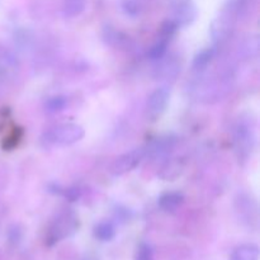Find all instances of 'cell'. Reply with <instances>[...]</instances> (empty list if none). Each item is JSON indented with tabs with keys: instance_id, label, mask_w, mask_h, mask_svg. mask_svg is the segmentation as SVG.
I'll list each match as a JSON object with an SVG mask.
<instances>
[{
	"instance_id": "6da1fadb",
	"label": "cell",
	"mask_w": 260,
	"mask_h": 260,
	"mask_svg": "<svg viewBox=\"0 0 260 260\" xmlns=\"http://www.w3.org/2000/svg\"><path fill=\"white\" fill-rule=\"evenodd\" d=\"M255 124L250 117L241 116L234 129V150L239 161H246L255 147Z\"/></svg>"
},
{
	"instance_id": "7a4b0ae2",
	"label": "cell",
	"mask_w": 260,
	"mask_h": 260,
	"mask_svg": "<svg viewBox=\"0 0 260 260\" xmlns=\"http://www.w3.org/2000/svg\"><path fill=\"white\" fill-rule=\"evenodd\" d=\"M79 218L73 211L65 210L58 213L50 225L47 233V244L53 245L66 238H70L78 231Z\"/></svg>"
},
{
	"instance_id": "3957f363",
	"label": "cell",
	"mask_w": 260,
	"mask_h": 260,
	"mask_svg": "<svg viewBox=\"0 0 260 260\" xmlns=\"http://www.w3.org/2000/svg\"><path fill=\"white\" fill-rule=\"evenodd\" d=\"M85 135L83 127L78 123H62L58 124L53 129L46 134L45 141L51 145H60V146H69L75 142L80 141Z\"/></svg>"
},
{
	"instance_id": "277c9868",
	"label": "cell",
	"mask_w": 260,
	"mask_h": 260,
	"mask_svg": "<svg viewBox=\"0 0 260 260\" xmlns=\"http://www.w3.org/2000/svg\"><path fill=\"white\" fill-rule=\"evenodd\" d=\"M146 157V150L145 147H139L132 151L126 152L117 157L111 165V173L113 175H123L126 173L132 172L135 168L141 164L142 160Z\"/></svg>"
},
{
	"instance_id": "5b68a950",
	"label": "cell",
	"mask_w": 260,
	"mask_h": 260,
	"mask_svg": "<svg viewBox=\"0 0 260 260\" xmlns=\"http://www.w3.org/2000/svg\"><path fill=\"white\" fill-rule=\"evenodd\" d=\"M198 12L196 5L189 0L178 2L170 8V18L172 22L177 24V27H187L190 25L197 18Z\"/></svg>"
},
{
	"instance_id": "8992f818",
	"label": "cell",
	"mask_w": 260,
	"mask_h": 260,
	"mask_svg": "<svg viewBox=\"0 0 260 260\" xmlns=\"http://www.w3.org/2000/svg\"><path fill=\"white\" fill-rule=\"evenodd\" d=\"M170 99V89L168 86H160V88L155 89L149 96L147 101V111H149V116L151 118H157L161 116L167 109L168 104H169Z\"/></svg>"
},
{
	"instance_id": "52a82bcc",
	"label": "cell",
	"mask_w": 260,
	"mask_h": 260,
	"mask_svg": "<svg viewBox=\"0 0 260 260\" xmlns=\"http://www.w3.org/2000/svg\"><path fill=\"white\" fill-rule=\"evenodd\" d=\"M235 208L239 217L246 222H255L258 220V203L248 193H239L235 198Z\"/></svg>"
},
{
	"instance_id": "ba28073f",
	"label": "cell",
	"mask_w": 260,
	"mask_h": 260,
	"mask_svg": "<svg viewBox=\"0 0 260 260\" xmlns=\"http://www.w3.org/2000/svg\"><path fill=\"white\" fill-rule=\"evenodd\" d=\"M159 65H157L156 70H155V76L157 80H175L180 73V62L177 57L170 56V57L160 58Z\"/></svg>"
},
{
	"instance_id": "9c48e42d",
	"label": "cell",
	"mask_w": 260,
	"mask_h": 260,
	"mask_svg": "<svg viewBox=\"0 0 260 260\" xmlns=\"http://www.w3.org/2000/svg\"><path fill=\"white\" fill-rule=\"evenodd\" d=\"M175 145V137L165 136L159 137L150 142L147 146H145L146 150V156L151 157H162L169 154Z\"/></svg>"
},
{
	"instance_id": "30bf717a",
	"label": "cell",
	"mask_w": 260,
	"mask_h": 260,
	"mask_svg": "<svg viewBox=\"0 0 260 260\" xmlns=\"http://www.w3.org/2000/svg\"><path fill=\"white\" fill-rule=\"evenodd\" d=\"M18 68H19V63L14 53L0 45V75H14Z\"/></svg>"
},
{
	"instance_id": "8fae6325",
	"label": "cell",
	"mask_w": 260,
	"mask_h": 260,
	"mask_svg": "<svg viewBox=\"0 0 260 260\" xmlns=\"http://www.w3.org/2000/svg\"><path fill=\"white\" fill-rule=\"evenodd\" d=\"M184 202V196L180 192H167L161 194L157 201V205L164 212H174Z\"/></svg>"
},
{
	"instance_id": "7c38bea8",
	"label": "cell",
	"mask_w": 260,
	"mask_h": 260,
	"mask_svg": "<svg viewBox=\"0 0 260 260\" xmlns=\"http://www.w3.org/2000/svg\"><path fill=\"white\" fill-rule=\"evenodd\" d=\"M103 38L108 45L113 46V47L116 48H126L127 46L129 47V43H131L129 37H127L124 33L116 30L112 27L104 28Z\"/></svg>"
},
{
	"instance_id": "4fadbf2b",
	"label": "cell",
	"mask_w": 260,
	"mask_h": 260,
	"mask_svg": "<svg viewBox=\"0 0 260 260\" xmlns=\"http://www.w3.org/2000/svg\"><path fill=\"white\" fill-rule=\"evenodd\" d=\"M172 37L169 36H165L162 33H159V37H157L156 42L151 46V48L149 50V57L152 61H159L160 58L164 57L167 55L168 45H169Z\"/></svg>"
},
{
	"instance_id": "5bb4252c",
	"label": "cell",
	"mask_w": 260,
	"mask_h": 260,
	"mask_svg": "<svg viewBox=\"0 0 260 260\" xmlns=\"http://www.w3.org/2000/svg\"><path fill=\"white\" fill-rule=\"evenodd\" d=\"M259 258V248L254 244H245L235 250L231 254L230 260H258Z\"/></svg>"
},
{
	"instance_id": "9a60e30c",
	"label": "cell",
	"mask_w": 260,
	"mask_h": 260,
	"mask_svg": "<svg viewBox=\"0 0 260 260\" xmlns=\"http://www.w3.org/2000/svg\"><path fill=\"white\" fill-rule=\"evenodd\" d=\"M183 172V162L180 159H170L168 160L167 164L162 167L160 178L165 180H173L179 177Z\"/></svg>"
},
{
	"instance_id": "2e32d148",
	"label": "cell",
	"mask_w": 260,
	"mask_h": 260,
	"mask_svg": "<svg viewBox=\"0 0 260 260\" xmlns=\"http://www.w3.org/2000/svg\"><path fill=\"white\" fill-rule=\"evenodd\" d=\"M94 236L101 241H111L116 236V226L111 221H101L94 226Z\"/></svg>"
},
{
	"instance_id": "e0dca14e",
	"label": "cell",
	"mask_w": 260,
	"mask_h": 260,
	"mask_svg": "<svg viewBox=\"0 0 260 260\" xmlns=\"http://www.w3.org/2000/svg\"><path fill=\"white\" fill-rule=\"evenodd\" d=\"M86 0H63L62 12L65 17L74 18L80 15L85 10Z\"/></svg>"
},
{
	"instance_id": "ac0fdd59",
	"label": "cell",
	"mask_w": 260,
	"mask_h": 260,
	"mask_svg": "<svg viewBox=\"0 0 260 260\" xmlns=\"http://www.w3.org/2000/svg\"><path fill=\"white\" fill-rule=\"evenodd\" d=\"M216 55V48H206V50L201 51L197 56L194 57L193 61V69L197 71H203L205 69H207V66L210 65V62L212 61V58Z\"/></svg>"
},
{
	"instance_id": "d6986e66",
	"label": "cell",
	"mask_w": 260,
	"mask_h": 260,
	"mask_svg": "<svg viewBox=\"0 0 260 260\" xmlns=\"http://www.w3.org/2000/svg\"><path fill=\"white\" fill-rule=\"evenodd\" d=\"M145 0H123L122 9L129 17H139L145 10Z\"/></svg>"
},
{
	"instance_id": "ffe728a7",
	"label": "cell",
	"mask_w": 260,
	"mask_h": 260,
	"mask_svg": "<svg viewBox=\"0 0 260 260\" xmlns=\"http://www.w3.org/2000/svg\"><path fill=\"white\" fill-rule=\"evenodd\" d=\"M66 107V99L63 96H52L48 98L46 102V111L48 113H56V112L62 111Z\"/></svg>"
},
{
	"instance_id": "44dd1931",
	"label": "cell",
	"mask_w": 260,
	"mask_h": 260,
	"mask_svg": "<svg viewBox=\"0 0 260 260\" xmlns=\"http://www.w3.org/2000/svg\"><path fill=\"white\" fill-rule=\"evenodd\" d=\"M136 260H154V250L152 246L147 243H141L137 246Z\"/></svg>"
},
{
	"instance_id": "7402d4cb",
	"label": "cell",
	"mask_w": 260,
	"mask_h": 260,
	"mask_svg": "<svg viewBox=\"0 0 260 260\" xmlns=\"http://www.w3.org/2000/svg\"><path fill=\"white\" fill-rule=\"evenodd\" d=\"M258 48H259V42H258V38L254 37L250 38V40L246 41L245 46H244V52L246 53V56H253L258 53Z\"/></svg>"
},
{
	"instance_id": "603a6c76",
	"label": "cell",
	"mask_w": 260,
	"mask_h": 260,
	"mask_svg": "<svg viewBox=\"0 0 260 260\" xmlns=\"http://www.w3.org/2000/svg\"><path fill=\"white\" fill-rule=\"evenodd\" d=\"M128 215H129V212H128V210H126V208H124V210H122L121 207L117 208L116 216H117V218H119V220H123V221L129 220Z\"/></svg>"
},
{
	"instance_id": "cb8c5ba5",
	"label": "cell",
	"mask_w": 260,
	"mask_h": 260,
	"mask_svg": "<svg viewBox=\"0 0 260 260\" xmlns=\"http://www.w3.org/2000/svg\"><path fill=\"white\" fill-rule=\"evenodd\" d=\"M83 260H99V259L95 258V256H94V255H85L83 258Z\"/></svg>"
}]
</instances>
